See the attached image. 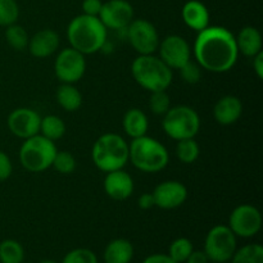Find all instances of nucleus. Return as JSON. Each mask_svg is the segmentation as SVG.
I'll list each match as a JSON object with an SVG mask.
<instances>
[{"mask_svg": "<svg viewBox=\"0 0 263 263\" xmlns=\"http://www.w3.org/2000/svg\"><path fill=\"white\" fill-rule=\"evenodd\" d=\"M51 167L61 175L73 174L77 167V161L72 153L67 151H58L53 159Z\"/></svg>", "mask_w": 263, "mask_h": 263, "instance_id": "30", "label": "nucleus"}, {"mask_svg": "<svg viewBox=\"0 0 263 263\" xmlns=\"http://www.w3.org/2000/svg\"><path fill=\"white\" fill-rule=\"evenodd\" d=\"M57 103L67 112H76L82 105V94L73 84H62L55 92Z\"/></svg>", "mask_w": 263, "mask_h": 263, "instance_id": "23", "label": "nucleus"}, {"mask_svg": "<svg viewBox=\"0 0 263 263\" xmlns=\"http://www.w3.org/2000/svg\"><path fill=\"white\" fill-rule=\"evenodd\" d=\"M39 263H58V262H55L54 259H43V261H40Z\"/></svg>", "mask_w": 263, "mask_h": 263, "instance_id": "41", "label": "nucleus"}, {"mask_svg": "<svg viewBox=\"0 0 263 263\" xmlns=\"http://www.w3.org/2000/svg\"><path fill=\"white\" fill-rule=\"evenodd\" d=\"M200 148L195 139H184L177 141L176 157L181 163L192 164L199 158Z\"/></svg>", "mask_w": 263, "mask_h": 263, "instance_id": "27", "label": "nucleus"}, {"mask_svg": "<svg viewBox=\"0 0 263 263\" xmlns=\"http://www.w3.org/2000/svg\"><path fill=\"white\" fill-rule=\"evenodd\" d=\"M185 25L195 32H200L210 26V10L199 0H189L181 9Z\"/></svg>", "mask_w": 263, "mask_h": 263, "instance_id": "19", "label": "nucleus"}, {"mask_svg": "<svg viewBox=\"0 0 263 263\" xmlns=\"http://www.w3.org/2000/svg\"><path fill=\"white\" fill-rule=\"evenodd\" d=\"M108 30L99 17L80 14L74 17L67 27V39L71 48L84 55L102 50L107 43Z\"/></svg>", "mask_w": 263, "mask_h": 263, "instance_id": "2", "label": "nucleus"}, {"mask_svg": "<svg viewBox=\"0 0 263 263\" xmlns=\"http://www.w3.org/2000/svg\"><path fill=\"white\" fill-rule=\"evenodd\" d=\"M131 73L139 86L153 91H164L174 80L172 69L154 54L138 55L131 64Z\"/></svg>", "mask_w": 263, "mask_h": 263, "instance_id": "3", "label": "nucleus"}, {"mask_svg": "<svg viewBox=\"0 0 263 263\" xmlns=\"http://www.w3.org/2000/svg\"><path fill=\"white\" fill-rule=\"evenodd\" d=\"M22 263H30V262H25V261H23V262H22Z\"/></svg>", "mask_w": 263, "mask_h": 263, "instance_id": "42", "label": "nucleus"}, {"mask_svg": "<svg viewBox=\"0 0 263 263\" xmlns=\"http://www.w3.org/2000/svg\"><path fill=\"white\" fill-rule=\"evenodd\" d=\"M59 35L54 30L44 28L37 31L32 37L28 40L27 49L31 55L35 58L43 59L53 55L59 48Z\"/></svg>", "mask_w": 263, "mask_h": 263, "instance_id": "17", "label": "nucleus"}, {"mask_svg": "<svg viewBox=\"0 0 263 263\" xmlns=\"http://www.w3.org/2000/svg\"><path fill=\"white\" fill-rule=\"evenodd\" d=\"M81 7L82 14L91 15V17H99V13L103 7V2L102 0H84Z\"/></svg>", "mask_w": 263, "mask_h": 263, "instance_id": "36", "label": "nucleus"}, {"mask_svg": "<svg viewBox=\"0 0 263 263\" xmlns=\"http://www.w3.org/2000/svg\"><path fill=\"white\" fill-rule=\"evenodd\" d=\"M4 35L5 40H7V43L9 44V46L12 49H14L17 51H22L25 49H27L30 36H28L27 31L21 25L13 23V25L5 27Z\"/></svg>", "mask_w": 263, "mask_h": 263, "instance_id": "28", "label": "nucleus"}, {"mask_svg": "<svg viewBox=\"0 0 263 263\" xmlns=\"http://www.w3.org/2000/svg\"><path fill=\"white\" fill-rule=\"evenodd\" d=\"M67 126L61 117L55 115H48L45 117H41L40 121V131L39 134L44 138L49 139L51 141H58L59 139L66 135Z\"/></svg>", "mask_w": 263, "mask_h": 263, "instance_id": "24", "label": "nucleus"}, {"mask_svg": "<svg viewBox=\"0 0 263 263\" xmlns=\"http://www.w3.org/2000/svg\"><path fill=\"white\" fill-rule=\"evenodd\" d=\"M62 263H98V257L90 249L76 248L63 257Z\"/></svg>", "mask_w": 263, "mask_h": 263, "instance_id": "33", "label": "nucleus"}, {"mask_svg": "<svg viewBox=\"0 0 263 263\" xmlns=\"http://www.w3.org/2000/svg\"><path fill=\"white\" fill-rule=\"evenodd\" d=\"M104 192L110 199L113 200H126L133 195L135 185L130 174L122 170L107 172L103 182Z\"/></svg>", "mask_w": 263, "mask_h": 263, "instance_id": "16", "label": "nucleus"}, {"mask_svg": "<svg viewBox=\"0 0 263 263\" xmlns=\"http://www.w3.org/2000/svg\"><path fill=\"white\" fill-rule=\"evenodd\" d=\"M210 259H208L207 254L204 253V251H193L190 253V256L187 257V259L185 263H208Z\"/></svg>", "mask_w": 263, "mask_h": 263, "instance_id": "40", "label": "nucleus"}, {"mask_svg": "<svg viewBox=\"0 0 263 263\" xmlns=\"http://www.w3.org/2000/svg\"><path fill=\"white\" fill-rule=\"evenodd\" d=\"M170 108H171V98L167 94V90L151 92V97H149V109H151L153 115L163 117L168 112Z\"/></svg>", "mask_w": 263, "mask_h": 263, "instance_id": "31", "label": "nucleus"}, {"mask_svg": "<svg viewBox=\"0 0 263 263\" xmlns=\"http://www.w3.org/2000/svg\"><path fill=\"white\" fill-rule=\"evenodd\" d=\"M236 46H238L239 54L253 58L258 53H261L263 48L262 35L253 26H246L239 31L235 36Z\"/></svg>", "mask_w": 263, "mask_h": 263, "instance_id": "20", "label": "nucleus"}, {"mask_svg": "<svg viewBox=\"0 0 263 263\" xmlns=\"http://www.w3.org/2000/svg\"><path fill=\"white\" fill-rule=\"evenodd\" d=\"M138 205L139 208H141V210L144 211L156 207V204H154L153 194H152V193H144V194H141L138 199Z\"/></svg>", "mask_w": 263, "mask_h": 263, "instance_id": "37", "label": "nucleus"}, {"mask_svg": "<svg viewBox=\"0 0 263 263\" xmlns=\"http://www.w3.org/2000/svg\"><path fill=\"white\" fill-rule=\"evenodd\" d=\"M25 249L14 239H5L0 243V263H22Z\"/></svg>", "mask_w": 263, "mask_h": 263, "instance_id": "25", "label": "nucleus"}, {"mask_svg": "<svg viewBox=\"0 0 263 263\" xmlns=\"http://www.w3.org/2000/svg\"><path fill=\"white\" fill-rule=\"evenodd\" d=\"M91 158L95 167L105 174L122 170L128 162V143L116 133L103 134L92 145Z\"/></svg>", "mask_w": 263, "mask_h": 263, "instance_id": "5", "label": "nucleus"}, {"mask_svg": "<svg viewBox=\"0 0 263 263\" xmlns=\"http://www.w3.org/2000/svg\"><path fill=\"white\" fill-rule=\"evenodd\" d=\"M212 263H215V262H212Z\"/></svg>", "mask_w": 263, "mask_h": 263, "instance_id": "43", "label": "nucleus"}, {"mask_svg": "<svg viewBox=\"0 0 263 263\" xmlns=\"http://www.w3.org/2000/svg\"><path fill=\"white\" fill-rule=\"evenodd\" d=\"M243 115V103L235 95L220 98L213 107V117L221 126L234 125Z\"/></svg>", "mask_w": 263, "mask_h": 263, "instance_id": "18", "label": "nucleus"}, {"mask_svg": "<svg viewBox=\"0 0 263 263\" xmlns=\"http://www.w3.org/2000/svg\"><path fill=\"white\" fill-rule=\"evenodd\" d=\"M228 226L236 238H253L262 228L261 212L252 204L238 205L230 213Z\"/></svg>", "mask_w": 263, "mask_h": 263, "instance_id": "11", "label": "nucleus"}, {"mask_svg": "<svg viewBox=\"0 0 263 263\" xmlns=\"http://www.w3.org/2000/svg\"><path fill=\"white\" fill-rule=\"evenodd\" d=\"M57 152L54 141L37 134L23 141L20 149V162L28 172H44L51 167Z\"/></svg>", "mask_w": 263, "mask_h": 263, "instance_id": "6", "label": "nucleus"}, {"mask_svg": "<svg viewBox=\"0 0 263 263\" xmlns=\"http://www.w3.org/2000/svg\"><path fill=\"white\" fill-rule=\"evenodd\" d=\"M86 72V59L84 54L66 48L61 50L54 62V73L62 84H76Z\"/></svg>", "mask_w": 263, "mask_h": 263, "instance_id": "10", "label": "nucleus"}, {"mask_svg": "<svg viewBox=\"0 0 263 263\" xmlns=\"http://www.w3.org/2000/svg\"><path fill=\"white\" fill-rule=\"evenodd\" d=\"M41 116L31 108H15L9 113L7 126L10 133L17 138L26 139L37 135L40 131Z\"/></svg>", "mask_w": 263, "mask_h": 263, "instance_id": "13", "label": "nucleus"}, {"mask_svg": "<svg viewBox=\"0 0 263 263\" xmlns=\"http://www.w3.org/2000/svg\"><path fill=\"white\" fill-rule=\"evenodd\" d=\"M154 204L161 210H175L179 208L187 199V189L182 182L176 180H167L157 185L152 192Z\"/></svg>", "mask_w": 263, "mask_h": 263, "instance_id": "15", "label": "nucleus"}, {"mask_svg": "<svg viewBox=\"0 0 263 263\" xmlns=\"http://www.w3.org/2000/svg\"><path fill=\"white\" fill-rule=\"evenodd\" d=\"M194 251L192 240L187 238H177L170 244L168 256L177 263H184L190 256V253Z\"/></svg>", "mask_w": 263, "mask_h": 263, "instance_id": "29", "label": "nucleus"}, {"mask_svg": "<svg viewBox=\"0 0 263 263\" xmlns=\"http://www.w3.org/2000/svg\"><path fill=\"white\" fill-rule=\"evenodd\" d=\"M204 253L215 263H226L236 251V236L226 225L213 226L204 240Z\"/></svg>", "mask_w": 263, "mask_h": 263, "instance_id": "8", "label": "nucleus"}, {"mask_svg": "<svg viewBox=\"0 0 263 263\" xmlns=\"http://www.w3.org/2000/svg\"><path fill=\"white\" fill-rule=\"evenodd\" d=\"M192 51L202 69L213 73L233 69L239 57L235 35L222 26L210 25L198 32Z\"/></svg>", "mask_w": 263, "mask_h": 263, "instance_id": "1", "label": "nucleus"}, {"mask_svg": "<svg viewBox=\"0 0 263 263\" xmlns=\"http://www.w3.org/2000/svg\"><path fill=\"white\" fill-rule=\"evenodd\" d=\"M13 164L9 156L5 152L0 151V181H5L12 176Z\"/></svg>", "mask_w": 263, "mask_h": 263, "instance_id": "35", "label": "nucleus"}, {"mask_svg": "<svg viewBox=\"0 0 263 263\" xmlns=\"http://www.w3.org/2000/svg\"><path fill=\"white\" fill-rule=\"evenodd\" d=\"M179 71L182 81L189 85H195L202 80V67L192 59L186 62Z\"/></svg>", "mask_w": 263, "mask_h": 263, "instance_id": "34", "label": "nucleus"}, {"mask_svg": "<svg viewBox=\"0 0 263 263\" xmlns=\"http://www.w3.org/2000/svg\"><path fill=\"white\" fill-rule=\"evenodd\" d=\"M162 128L168 138L176 141L193 139L200 130L199 115L189 105L171 107L163 116Z\"/></svg>", "mask_w": 263, "mask_h": 263, "instance_id": "7", "label": "nucleus"}, {"mask_svg": "<svg viewBox=\"0 0 263 263\" xmlns=\"http://www.w3.org/2000/svg\"><path fill=\"white\" fill-rule=\"evenodd\" d=\"M134 258V246L123 238L113 239L107 244L103 253L104 263H130Z\"/></svg>", "mask_w": 263, "mask_h": 263, "instance_id": "22", "label": "nucleus"}, {"mask_svg": "<svg viewBox=\"0 0 263 263\" xmlns=\"http://www.w3.org/2000/svg\"><path fill=\"white\" fill-rule=\"evenodd\" d=\"M252 59H253L252 64H253L254 73H256V76L258 77L259 80H262L263 79V50L261 53L257 54V55H254Z\"/></svg>", "mask_w": 263, "mask_h": 263, "instance_id": "39", "label": "nucleus"}, {"mask_svg": "<svg viewBox=\"0 0 263 263\" xmlns=\"http://www.w3.org/2000/svg\"><path fill=\"white\" fill-rule=\"evenodd\" d=\"M20 17V7L15 0H0V26H8L17 23Z\"/></svg>", "mask_w": 263, "mask_h": 263, "instance_id": "32", "label": "nucleus"}, {"mask_svg": "<svg viewBox=\"0 0 263 263\" xmlns=\"http://www.w3.org/2000/svg\"><path fill=\"white\" fill-rule=\"evenodd\" d=\"M230 261L231 263H263V247L253 243L236 248Z\"/></svg>", "mask_w": 263, "mask_h": 263, "instance_id": "26", "label": "nucleus"}, {"mask_svg": "<svg viewBox=\"0 0 263 263\" xmlns=\"http://www.w3.org/2000/svg\"><path fill=\"white\" fill-rule=\"evenodd\" d=\"M159 58L171 69H180L192 59V48L180 35H170L159 41Z\"/></svg>", "mask_w": 263, "mask_h": 263, "instance_id": "12", "label": "nucleus"}, {"mask_svg": "<svg viewBox=\"0 0 263 263\" xmlns=\"http://www.w3.org/2000/svg\"><path fill=\"white\" fill-rule=\"evenodd\" d=\"M122 127L126 135L133 140L146 135L149 130V120L141 109L131 108L123 116Z\"/></svg>", "mask_w": 263, "mask_h": 263, "instance_id": "21", "label": "nucleus"}, {"mask_svg": "<svg viewBox=\"0 0 263 263\" xmlns=\"http://www.w3.org/2000/svg\"><path fill=\"white\" fill-rule=\"evenodd\" d=\"M143 263H177L175 262L168 254H163V253H156V254H151L146 258H144Z\"/></svg>", "mask_w": 263, "mask_h": 263, "instance_id": "38", "label": "nucleus"}, {"mask_svg": "<svg viewBox=\"0 0 263 263\" xmlns=\"http://www.w3.org/2000/svg\"><path fill=\"white\" fill-rule=\"evenodd\" d=\"M99 20L107 30H126L134 20V8L127 0H108L103 3Z\"/></svg>", "mask_w": 263, "mask_h": 263, "instance_id": "14", "label": "nucleus"}, {"mask_svg": "<svg viewBox=\"0 0 263 263\" xmlns=\"http://www.w3.org/2000/svg\"><path fill=\"white\" fill-rule=\"evenodd\" d=\"M130 45L139 55H149L158 50L159 35L154 25L149 21L133 20L126 27Z\"/></svg>", "mask_w": 263, "mask_h": 263, "instance_id": "9", "label": "nucleus"}, {"mask_svg": "<svg viewBox=\"0 0 263 263\" xmlns=\"http://www.w3.org/2000/svg\"><path fill=\"white\" fill-rule=\"evenodd\" d=\"M128 162L139 171L157 174L167 167L170 154L161 141L145 135L133 139L128 144Z\"/></svg>", "mask_w": 263, "mask_h": 263, "instance_id": "4", "label": "nucleus"}]
</instances>
